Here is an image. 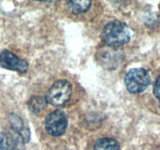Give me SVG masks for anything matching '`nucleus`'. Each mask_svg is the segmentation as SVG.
Here are the masks:
<instances>
[{
  "label": "nucleus",
  "mask_w": 160,
  "mask_h": 150,
  "mask_svg": "<svg viewBox=\"0 0 160 150\" xmlns=\"http://www.w3.org/2000/svg\"><path fill=\"white\" fill-rule=\"evenodd\" d=\"M46 98L42 96L32 97L28 102L29 110L34 114H39L45 109L47 105Z\"/></svg>",
  "instance_id": "nucleus-9"
},
{
  "label": "nucleus",
  "mask_w": 160,
  "mask_h": 150,
  "mask_svg": "<svg viewBox=\"0 0 160 150\" xmlns=\"http://www.w3.org/2000/svg\"><path fill=\"white\" fill-rule=\"evenodd\" d=\"M159 108H160V101H159Z\"/></svg>",
  "instance_id": "nucleus-12"
},
{
  "label": "nucleus",
  "mask_w": 160,
  "mask_h": 150,
  "mask_svg": "<svg viewBox=\"0 0 160 150\" xmlns=\"http://www.w3.org/2000/svg\"><path fill=\"white\" fill-rule=\"evenodd\" d=\"M153 93H154L155 96L160 101V75L159 76V78H157V80H156V83L154 84Z\"/></svg>",
  "instance_id": "nucleus-11"
},
{
  "label": "nucleus",
  "mask_w": 160,
  "mask_h": 150,
  "mask_svg": "<svg viewBox=\"0 0 160 150\" xmlns=\"http://www.w3.org/2000/svg\"><path fill=\"white\" fill-rule=\"evenodd\" d=\"M94 150H120V145L114 138H103L96 141Z\"/></svg>",
  "instance_id": "nucleus-8"
},
{
  "label": "nucleus",
  "mask_w": 160,
  "mask_h": 150,
  "mask_svg": "<svg viewBox=\"0 0 160 150\" xmlns=\"http://www.w3.org/2000/svg\"><path fill=\"white\" fill-rule=\"evenodd\" d=\"M92 5L90 1H70L67 2L68 9L72 13L78 14L85 12Z\"/></svg>",
  "instance_id": "nucleus-10"
},
{
  "label": "nucleus",
  "mask_w": 160,
  "mask_h": 150,
  "mask_svg": "<svg viewBox=\"0 0 160 150\" xmlns=\"http://www.w3.org/2000/svg\"><path fill=\"white\" fill-rule=\"evenodd\" d=\"M45 124L48 134L52 136H60L67 130L68 120L62 111L57 109L47 116Z\"/></svg>",
  "instance_id": "nucleus-4"
},
{
  "label": "nucleus",
  "mask_w": 160,
  "mask_h": 150,
  "mask_svg": "<svg viewBox=\"0 0 160 150\" xmlns=\"http://www.w3.org/2000/svg\"><path fill=\"white\" fill-rule=\"evenodd\" d=\"M101 38L107 46L115 48L128 43L131 39V32L126 24L113 20L104 27Z\"/></svg>",
  "instance_id": "nucleus-1"
},
{
  "label": "nucleus",
  "mask_w": 160,
  "mask_h": 150,
  "mask_svg": "<svg viewBox=\"0 0 160 150\" xmlns=\"http://www.w3.org/2000/svg\"><path fill=\"white\" fill-rule=\"evenodd\" d=\"M0 66L6 70L21 73H26L28 70L27 61L19 58L8 49H4L0 52Z\"/></svg>",
  "instance_id": "nucleus-5"
},
{
  "label": "nucleus",
  "mask_w": 160,
  "mask_h": 150,
  "mask_svg": "<svg viewBox=\"0 0 160 150\" xmlns=\"http://www.w3.org/2000/svg\"><path fill=\"white\" fill-rule=\"evenodd\" d=\"M0 150H19L17 141L0 128Z\"/></svg>",
  "instance_id": "nucleus-7"
},
{
  "label": "nucleus",
  "mask_w": 160,
  "mask_h": 150,
  "mask_svg": "<svg viewBox=\"0 0 160 150\" xmlns=\"http://www.w3.org/2000/svg\"><path fill=\"white\" fill-rule=\"evenodd\" d=\"M9 121L12 129L18 134L23 142H27L30 138V131L23 125V121L20 117L15 113H11L9 116Z\"/></svg>",
  "instance_id": "nucleus-6"
},
{
  "label": "nucleus",
  "mask_w": 160,
  "mask_h": 150,
  "mask_svg": "<svg viewBox=\"0 0 160 150\" xmlns=\"http://www.w3.org/2000/svg\"><path fill=\"white\" fill-rule=\"evenodd\" d=\"M150 75L143 68H134L130 70L125 77V85L128 92L138 94L144 92L149 85Z\"/></svg>",
  "instance_id": "nucleus-3"
},
{
  "label": "nucleus",
  "mask_w": 160,
  "mask_h": 150,
  "mask_svg": "<svg viewBox=\"0 0 160 150\" xmlns=\"http://www.w3.org/2000/svg\"><path fill=\"white\" fill-rule=\"evenodd\" d=\"M72 95V85L67 80L56 81L46 94L47 102L54 106H64Z\"/></svg>",
  "instance_id": "nucleus-2"
}]
</instances>
